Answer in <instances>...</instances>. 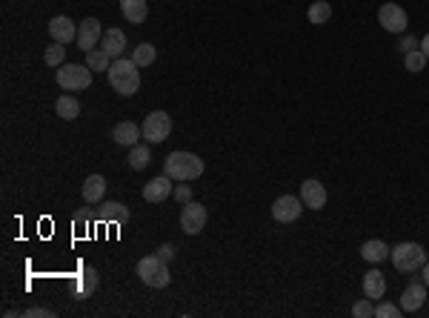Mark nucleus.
Listing matches in <instances>:
<instances>
[{
  "label": "nucleus",
  "mask_w": 429,
  "mask_h": 318,
  "mask_svg": "<svg viewBox=\"0 0 429 318\" xmlns=\"http://www.w3.org/2000/svg\"><path fill=\"white\" fill-rule=\"evenodd\" d=\"M109 86L118 95H126V97L141 89V72H138V66H135L132 58L112 60V66H109Z\"/></svg>",
  "instance_id": "f257e3e1"
},
{
  "label": "nucleus",
  "mask_w": 429,
  "mask_h": 318,
  "mask_svg": "<svg viewBox=\"0 0 429 318\" xmlns=\"http://www.w3.org/2000/svg\"><path fill=\"white\" fill-rule=\"evenodd\" d=\"M203 169L206 164L195 152H172L163 161V175H169L172 181H195L203 175Z\"/></svg>",
  "instance_id": "f03ea898"
},
{
  "label": "nucleus",
  "mask_w": 429,
  "mask_h": 318,
  "mask_svg": "<svg viewBox=\"0 0 429 318\" xmlns=\"http://www.w3.org/2000/svg\"><path fill=\"white\" fill-rule=\"evenodd\" d=\"M138 275H141V281H143L146 287H155V290H163V287H169V281H172L169 267H166V261H163L158 253L138 261Z\"/></svg>",
  "instance_id": "7ed1b4c3"
},
{
  "label": "nucleus",
  "mask_w": 429,
  "mask_h": 318,
  "mask_svg": "<svg viewBox=\"0 0 429 318\" xmlns=\"http://www.w3.org/2000/svg\"><path fill=\"white\" fill-rule=\"evenodd\" d=\"M55 78H58L60 89H66V92H83L92 83V69L80 66V63H63V66H58Z\"/></svg>",
  "instance_id": "20e7f679"
},
{
  "label": "nucleus",
  "mask_w": 429,
  "mask_h": 318,
  "mask_svg": "<svg viewBox=\"0 0 429 318\" xmlns=\"http://www.w3.org/2000/svg\"><path fill=\"white\" fill-rule=\"evenodd\" d=\"M392 264H395V270L398 272H415V270H420L423 264H426V253H423V247L420 244H398L392 253Z\"/></svg>",
  "instance_id": "39448f33"
},
{
  "label": "nucleus",
  "mask_w": 429,
  "mask_h": 318,
  "mask_svg": "<svg viewBox=\"0 0 429 318\" xmlns=\"http://www.w3.org/2000/svg\"><path fill=\"white\" fill-rule=\"evenodd\" d=\"M141 132H143L146 144H163L172 135V118H169V112H163V110L149 112L146 121H143V127H141Z\"/></svg>",
  "instance_id": "423d86ee"
},
{
  "label": "nucleus",
  "mask_w": 429,
  "mask_h": 318,
  "mask_svg": "<svg viewBox=\"0 0 429 318\" xmlns=\"http://www.w3.org/2000/svg\"><path fill=\"white\" fill-rule=\"evenodd\" d=\"M203 227H206V206L197 203V201L183 203V209H180V230L186 235H197Z\"/></svg>",
  "instance_id": "0eeeda50"
},
{
  "label": "nucleus",
  "mask_w": 429,
  "mask_h": 318,
  "mask_svg": "<svg viewBox=\"0 0 429 318\" xmlns=\"http://www.w3.org/2000/svg\"><path fill=\"white\" fill-rule=\"evenodd\" d=\"M303 212V201L295 198V195H281L275 203H272V218L281 221V224H292L300 218Z\"/></svg>",
  "instance_id": "6e6552de"
},
{
  "label": "nucleus",
  "mask_w": 429,
  "mask_h": 318,
  "mask_svg": "<svg viewBox=\"0 0 429 318\" xmlns=\"http://www.w3.org/2000/svg\"><path fill=\"white\" fill-rule=\"evenodd\" d=\"M378 23L386 29V32H392V35H398V32H406V12L398 6V4H384L381 9H378Z\"/></svg>",
  "instance_id": "1a4fd4ad"
},
{
  "label": "nucleus",
  "mask_w": 429,
  "mask_h": 318,
  "mask_svg": "<svg viewBox=\"0 0 429 318\" xmlns=\"http://www.w3.org/2000/svg\"><path fill=\"white\" fill-rule=\"evenodd\" d=\"M300 201L309 209H324L327 206V189H324V184L315 181V178H306L300 184Z\"/></svg>",
  "instance_id": "9d476101"
},
{
  "label": "nucleus",
  "mask_w": 429,
  "mask_h": 318,
  "mask_svg": "<svg viewBox=\"0 0 429 318\" xmlns=\"http://www.w3.org/2000/svg\"><path fill=\"white\" fill-rule=\"evenodd\" d=\"M100 38H103V26H100L97 18H86V21L77 26V46H80L83 52L94 49V46L100 43Z\"/></svg>",
  "instance_id": "9b49d317"
},
{
  "label": "nucleus",
  "mask_w": 429,
  "mask_h": 318,
  "mask_svg": "<svg viewBox=\"0 0 429 318\" xmlns=\"http://www.w3.org/2000/svg\"><path fill=\"white\" fill-rule=\"evenodd\" d=\"M97 221L103 224H126L129 221V206L121 201H106L97 206Z\"/></svg>",
  "instance_id": "f8f14e48"
},
{
  "label": "nucleus",
  "mask_w": 429,
  "mask_h": 318,
  "mask_svg": "<svg viewBox=\"0 0 429 318\" xmlns=\"http://www.w3.org/2000/svg\"><path fill=\"white\" fill-rule=\"evenodd\" d=\"M49 35H52V41L55 43H72V41H77V26L66 18V15H58V18H52L49 21Z\"/></svg>",
  "instance_id": "ddd939ff"
},
{
  "label": "nucleus",
  "mask_w": 429,
  "mask_h": 318,
  "mask_svg": "<svg viewBox=\"0 0 429 318\" xmlns=\"http://www.w3.org/2000/svg\"><path fill=\"white\" fill-rule=\"evenodd\" d=\"M423 301H426V284L423 281H409L406 290L401 292V309L403 312H415V309L423 307Z\"/></svg>",
  "instance_id": "4468645a"
},
{
  "label": "nucleus",
  "mask_w": 429,
  "mask_h": 318,
  "mask_svg": "<svg viewBox=\"0 0 429 318\" xmlns=\"http://www.w3.org/2000/svg\"><path fill=\"white\" fill-rule=\"evenodd\" d=\"M172 192H175V189H172V178H169V175H158V178H152V181L143 186V198H146L149 203H161V201H166Z\"/></svg>",
  "instance_id": "2eb2a0df"
},
{
  "label": "nucleus",
  "mask_w": 429,
  "mask_h": 318,
  "mask_svg": "<svg viewBox=\"0 0 429 318\" xmlns=\"http://www.w3.org/2000/svg\"><path fill=\"white\" fill-rule=\"evenodd\" d=\"M100 49L109 55L112 60L124 58V49H126V35L121 29H106L103 38H100Z\"/></svg>",
  "instance_id": "dca6fc26"
},
{
  "label": "nucleus",
  "mask_w": 429,
  "mask_h": 318,
  "mask_svg": "<svg viewBox=\"0 0 429 318\" xmlns=\"http://www.w3.org/2000/svg\"><path fill=\"white\" fill-rule=\"evenodd\" d=\"M112 138H115V144H121V147H135L141 138H143V132L138 129V124L135 121H121L115 129H112Z\"/></svg>",
  "instance_id": "f3484780"
},
{
  "label": "nucleus",
  "mask_w": 429,
  "mask_h": 318,
  "mask_svg": "<svg viewBox=\"0 0 429 318\" xmlns=\"http://www.w3.org/2000/svg\"><path fill=\"white\" fill-rule=\"evenodd\" d=\"M121 12L129 23H143L149 15V4L146 0H121Z\"/></svg>",
  "instance_id": "a211bd4d"
},
{
  "label": "nucleus",
  "mask_w": 429,
  "mask_h": 318,
  "mask_svg": "<svg viewBox=\"0 0 429 318\" xmlns=\"http://www.w3.org/2000/svg\"><path fill=\"white\" fill-rule=\"evenodd\" d=\"M80 192H83V201H86V203H100V201H103V192H106V178H103V175H89Z\"/></svg>",
  "instance_id": "6ab92c4d"
},
{
  "label": "nucleus",
  "mask_w": 429,
  "mask_h": 318,
  "mask_svg": "<svg viewBox=\"0 0 429 318\" xmlns=\"http://www.w3.org/2000/svg\"><path fill=\"white\" fill-rule=\"evenodd\" d=\"M364 292H366V298H369V301L384 298V292H386V278H384V272L369 270V272L364 275Z\"/></svg>",
  "instance_id": "aec40b11"
},
{
  "label": "nucleus",
  "mask_w": 429,
  "mask_h": 318,
  "mask_svg": "<svg viewBox=\"0 0 429 318\" xmlns=\"http://www.w3.org/2000/svg\"><path fill=\"white\" fill-rule=\"evenodd\" d=\"M94 290H97V272H94V267H86L77 275V281H75V295L77 298H89Z\"/></svg>",
  "instance_id": "412c9836"
},
{
  "label": "nucleus",
  "mask_w": 429,
  "mask_h": 318,
  "mask_svg": "<svg viewBox=\"0 0 429 318\" xmlns=\"http://www.w3.org/2000/svg\"><path fill=\"white\" fill-rule=\"evenodd\" d=\"M389 253H392V250H389L384 241H378V238H372V241H366V244L361 247V258H364V261H369V264L384 261Z\"/></svg>",
  "instance_id": "4be33fe9"
},
{
  "label": "nucleus",
  "mask_w": 429,
  "mask_h": 318,
  "mask_svg": "<svg viewBox=\"0 0 429 318\" xmlns=\"http://www.w3.org/2000/svg\"><path fill=\"white\" fill-rule=\"evenodd\" d=\"M55 110H58V115H60L63 121H75V118L80 115V103H77V97H72V95H60L58 103H55Z\"/></svg>",
  "instance_id": "5701e85b"
},
{
  "label": "nucleus",
  "mask_w": 429,
  "mask_h": 318,
  "mask_svg": "<svg viewBox=\"0 0 429 318\" xmlns=\"http://www.w3.org/2000/svg\"><path fill=\"white\" fill-rule=\"evenodd\" d=\"M149 161H152V152H149V147H146V144H135V147L129 149V166H132L135 172L146 169V166H149Z\"/></svg>",
  "instance_id": "b1692460"
},
{
  "label": "nucleus",
  "mask_w": 429,
  "mask_h": 318,
  "mask_svg": "<svg viewBox=\"0 0 429 318\" xmlns=\"http://www.w3.org/2000/svg\"><path fill=\"white\" fill-rule=\"evenodd\" d=\"M330 18H332V6L327 4V0H315V4L309 6V23L324 26Z\"/></svg>",
  "instance_id": "393cba45"
},
{
  "label": "nucleus",
  "mask_w": 429,
  "mask_h": 318,
  "mask_svg": "<svg viewBox=\"0 0 429 318\" xmlns=\"http://www.w3.org/2000/svg\"><path fill=\"white\" fill-rule=\"evenodd\" d=\"M109 60H112V58L106 55L103 49H89V52H86V66H89L92 72H109V66H112Z\"/></svg>",
  "instance_id": "a878e982"
},
{
  "label": "nucleus",
  "mask_w": 429,
  "mask_h": 318,
  "mask_svg": "<svg viewBox=\"0 0 429 318\" xmlns=\"http://www.w3.org/2000/svg\"><path fill=\"white\" fill-rule=\"evenodd\" d=\"M132 60H135V66H138V69L152 66V63H155V46H152V43H141V46H135Z\"/></svg>",
  "instance_id": "bb28decb"
},
{
  "label": "nucleus",
  "mask_w": 429,
  "mask_h": 318,
  "mask_svg": "<svg viewBox=\"0 0 429 318\" xmlns=\"http://www.w3.org/2000/svg\"><path fill=\"white\" fill-rule=\"evenodd\" d=\"M43 63H46V66H63V63H66V46H63V43L49 46V49L43 52Z\"/></svg>",
  "instance_id": "cd10ccee"
},
{
  "label": "nucleus",
  "mask_w": 429,
  "mask_h": 318,
  "mask_svg": "<svg viewBox=\"0 0 429 318\" xmlns=\"http://www.w3.org/2000/svg\"><path fill=\"white\" fill-rule=\"evenodd\" d=\"M403 63H406L409 72H420V69L426 66V55H423L420 49H412V52L403 55Z\"/></svg>",
  "instance_id": "c85d7f7f"
},
{
  "label": "nucleus",
  "mask_w": 429,
  "mask_h": 318,
  "mask_svg": "<svg viewBox=\"0 0 429 318\" xmlns=\"http://www.w3.org/2000/svg\"><path fill=\"white\" fill-rule=\"evenodd\" d=\"M352 315H355V318H372V315H375V307L369 304V298H361V301H355Z\"/></svg>",
  "instance_id": "c756f323"
},
{
  "label": "nucleus",
  "mask_w": 429,
  "mask_h": 318,
  "mask_svg": "<svg viewBox=\"0 0 429 318\" xmlns=\"http://www.w3.org/2000/svg\"><path fill=\"white\" fill-rule=\"evenodd\" d=\"M401 312H403L401 307H392V304H386V301H384L381 307H375V315H378V318H398Z\"/></svg>",
  "instance_id": "7c9ffc66"
},
{
  "label": "nucleus",
  "mask_w": 429,
  "mask_h": 318,
  "mask_svg": "<svg viewBox=\"0 0 429 318\" xmlns=\"http://www.w3.org/2000/svg\"><path fill=\"white\" fill-rule=\"evenodd\" d=\"M172 195H175V201L189 203V201H192V186H189V184H178V189H175Z\"/></svg>",
  "instance_id": "2f4dec72"
},
{
  "label": "nucleus",
  "mask_w": 429,
  "mask_h": 318,
  "mask_svg": "<svg viewBox=\"0 0 429 318\" xmlns=\"http://www.w3.org/2000/svg\"><path fill=\"white\" fill-rule=\"evenodd\" d=\"M23 315H26V318H38V315H43V318H55V309H49V307H29Z\"/></svg>",
  "instance_id": "473e14b6"
},
{
  "label": "nucleus",
  "mask_w": 429,
  "mask_h": 318,
  "mask_svg": "<svg viewBox=\"0 0 429 318\" xmlns=\"http://www.w3.org/2000/svg\"><path fill=\"white\" fill-rule=\"evenodd\" d=\"M398 46H401V52H403V55H406V52H412V49H415V46H418V41H415V38H412V35H406V38H403V41H401V43H398Z\"/></svg>",
  "instance_id": "72a5a7b5"
},
{
  "label": "nucleus",
  "mask_w": 429,
  "mask_h": 318,
  "mask_svg": "<svg viewBox=\"0 0 429 318\" xmlns=\"http://www.w3.org/2000/svg\"><path fill=\"white\" fill-rule=\"evenodd\" d=\"M158 255H161V258H163V261H172V258H175V255H178V253H175V247H172V244H163V247H161V250H158Z\"/></svg>",
  "instance_id": "f704fd0d"
},
{
  "label": "nucleus",
  "mask_w": 429,
  "mask_h": 318,
  "mask_svg": "<svg viewBox=\"0 0 429 318\" xmlns=\"http://www.w3.org/2000/svg\"><path fill=\"white\" fill-rule=\"evenodd\" d=\"M75 224L80 227V224H89V209H80L77 216H75Z\"/></svg>",
  "instance_id": "c9c22d12"
},
{
  "label": "nucleus",
  "mask_w": 429,
  "mask_h": 318,
  "mask_svg": "<svg viewBox=\"0 0 429 318\" xmlns=\"http://www.w3.org/2000/svg\"><path fill=\"white\" fill-rule=\"evenodd\" d=\"M420 52H423V55H426V60H429V35L420 41Z\"/></svg>",
  "instance_id": "e433bc0d"
},
{
  "label": "nucleus",
  "mask_w": 429,
  "mask_h": 318,
  "mask_svg": "<svg viewBox=\"0 0 429 318\" xmlns=\"http://www.w3.org/2000/svg\"><path fill=\"white\" fill-rule=\"evenodd\" d=\"M423 284H426V287H429V261H426V264H423Z\"/></svg>",
  "instance_id": "4c0bfd02"
}]
</instances>
